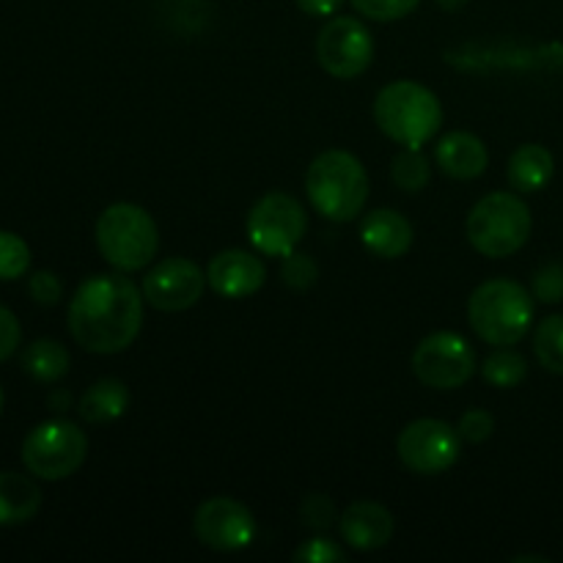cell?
Wrapping results in <instances>:
<instances>
[{"mask_svg": "<svg viewBox=\"0 0 563 563\" xmlns=\"http://www.w3.org/2000/svg\"><path fill=\"white\" fill-rule=\"evenodd\" d=\"M445 64L462 71H531L559 69L563 66V44H528L495 42V44H462L445 49Z\"/></svg>", "mask_w": 563, "mask_h": 563, "instance_id": "cell-9", "label": "cell"}, {"mask_svg": "<svg viewBox=\"0 0 563 563\" xmlns=\"http://www.w3.org/2000/svg\"><path fill=\"white\" fill-rule=\"evenodd\" d=\"M482 374L495 388H517L528 377L526 357L511 352L509 346H498V352L482 363Z\"/></svg>", "mask_w": 563, "mask_h": 563, "instance_id": "cell-24", "label": "cell"}, {"mask_svg": "<svg viewBox=\"0 0 563 563\" xmlns=\"http://www.w3.org/2000/svg\"><path fill=\"white\" fill-rule=\"evenodd\" d=\"M374 121L399 146L421 148L438 135L443 124L440 99L427 86L412 80H396L374 99Z\"/></svg>", "mask_w": 563, "mask_h": 563, "instance_id": "cell-3", "label": "cell"}, {"mask_svg": "<svg viewBox=\"0 0 563 563\" xmlns=\"http://www.w3.org/2000/svg\"><path fill=\"white\" fill-rule=\"evenodd\" d=\"M130 407V388H126L121 379L115 377H104L97 379L91 388L82 394L80 405V416L86 418L88 423H110L115 418H121Z\"/></svg>", "mask_w": 563, "mask_h": 563, "instance_id": "cell-21", "label": "cell"}, {"mask_svg": "<svg viewBox=\"0 0 563 563\" xmlns=\"http://www.w3.org/2000/svg\"><path fill=\"white\" fill-rule=\"evenodd\" d=\"M533 352H537L539 363L548 372L563 374V317H548L539 322L537 335H533Z\"/></svg>", "mask_w": 563, "mask_h": 563, "instance_id": "cell-25", "label": "cell"}, {"mask_svg": "<svg viewBox=\"0 0 563 563\" xmlns=\"http://www.w3.org/2000/svg\"><path fill=\"white\" fill-rule=\"evenodd\" d=\"M295 561H306V563H341L346 561V553L339 548L335 542H330V539H308V542H302L300 548L295 550Z\"/></svg>", "mask_w": 563, "mask_h": 563, "instance_id": "cell-31", "label": "cell"}, {"mask_svg": "<svg viewBox=\"0 0 563 563\" xmlns=\"http://www.w3.org/2000/svg\"><path fill=\"white\" fill-rule=\"evenodd\" d=\"M473 333L489 346H515L533 322V300L517 280L493 278L478 286L467 302Z\"/></svg>", "mask_w": 563, "mask_h": 563, "instance_id": "cell-4", "label": "cell"}, {"mask_svg": "<svg viewBox=\"0 0 563 563\" xmlns=\"http://www.w3.org/2000/svg\"><path fill=\"white\" fill-rule=\"evenodd\" d=\"M42 506V489L22 473H0V526H22Z\"/></svg>", "mask_w": 563, "mask_h": 563, "instance_id": "cell-19", "label": "cell"}, {"mask_svg": "<svg viewBox=\"0 0 563 563\" xmlns=\"http://www.w3.org/2000/svg\"><path fill=\"white\" fill-rule=\"evenodd\" d=\"M20 339H22L20 322H16V317L9 311V308L0 306V363L9 361V357L14 355L16 346H20Z\"/></svg>", "mask_w": 563, "mask_h": 563, "instance_id": "cell-34", "label": "cell"}, {"mask_svg": "<svg viewBox=\"0 0 563 563\" xmlns=\"http://www.w3.org/2000/svg\"><path fill=\"white\" fill-rule=\"evenodd\" d=\"M456 432H460V438L467 440V443H484V440L493 438L495 418L489 416L487 410H478V407H473V410H467L465 416L460 418V427H456Z\"/></svg>", "mask_w": 563, "mask_h": 563, "instance_id": "cell-29", "label": "cell"}, {"mask_svg": "<svg viewBox=\"0 0 563 563\" xmlns=\"http://www.w3.org/2000/svg\"><path fill=\"white\" fill-rule=\"evenodd\" d=\"M531 209L515 192H489L467 214V240L482 256L506 258L531 236Z\"/></svg>", "mask_w": 563, "mask_h": 563, "instance_id": "cell-6", "label": "cell"}, {"mask_svg": "<svg viewBox=\"0 0 563 563\" xmlns=\"http://www.w3.org/2000/svg\"><path fill=\"white\" fill-rule=\"evenodd\" d=\"M66 405H69V396H66V394L49 396V407H53V410H66Z\"/></svg>", "mask_w": 563, "mask_h": 563, "instance_id": "cell-36", "label": "cell"}, {"mask_svg": "<svg viewBox=\"0 0 563 563\" xmlns=\"http://www.w3.org/2000/svg\"><path fill=\"white\" fill-rule=\"evenodd\" d=\"M339 528L344 542L352 550H379L394 539L396 522L394 515L385 509L383 504H374V500H357L352 504L344 515L339 517Z\"/></svg>", "mask_w": 563, "mask_h": 563, "instance_id": "cell-16", "label": "cell"}, {"mask_svg": "<svg viewBox=\"0 0 563 563\" xmlns=\"http://www.w3.org/2000/svg\"><path fill=\"white\" fill-rule=\"evenodd\" d=\"M97 245L104 262L119 273H137L157 256V223L137 203H113L97 220Z\"/></svg>", "mask_w": 563, "mask_h": 563, "instance_id": "cell-5", "label": "cell"}, {"mask_svg": "<svg viewBox=\"0 0 563 563\" xmlns=\"http://www.w3.org/2000/svg\"><path fill=\"white\" fill-rule=\"evenodd\" d=\"M300 515L308 526L317 528V531H324V528H330L335 522V506L328 495H308L300 506Z\"/></svg>", "mask_w": 563, "mask_h": 563, "instance_id": "cell-32", "label": "cell"}, {"mask_svg": "<svg viewBox=\"0 0 563 563\" xmlns=\"http://www.w3.org/2000/svg\"><path fill=\"white\" fill-rule=\"evenodd\" d=\"M341 3H344V0H297L300 11H306V14H311V16L335 14V11L341 9Z\"/></svg>", "mask_w": 563, "mask_h": 563, "instance_id": "cell-35", "label": "cell"}, {"mask_svg": "<svg viewBox=\"0 0 563 563\" xmlns=\"http://www.w3.org/2000/svg\"><path fill=\"white\" fill-rule=\"evenodd\" d=\"M22 368L38 383H58L69 372V352L60 341L38 339L22 352Z\"/></svg>", "mask_w": 563, "mask_h": 563, "instance_id": "cell-22", "label": "cell"}, {"mask_svg": "<svg viewBox=\"0 0 563 563\" xmlns=\"http://www.w3.org/2000/svg\"><path fill=\"white\" fill-rule=\"evenodd\" d=\"M555 174V159L539 143H526L509 159V181L520 192H539L550 185Z\"/></svg>", "mask_w": 563, "mask_h": 563, "instance_id": "cell-20", "label": "cell"}, {"mask_svg": "<svg viewBox=\"0 0 563 563\" xmlns=\"http://www.w3.org/2000/svg\"><path fill=\"white\" fill-rule=\"evenodd\" d=\"M203 289H207V273H201L196 262L179 256L154 264L146 278H143V297H146V302L165 313L192 308L201 300Z\"/></svg>", "mask_w": 563, "mask_h": 563, "instance_id": "cell-14", "label": "cell"}, {"mask_svg": "<svg viewBox=\"0 0 563 563\" xmlns=\"http://www.w3.org/2000/svg\"><path fill=\"white\" fill-rule=\"evenodd\" d=\"M317 58L335 80H352L363 75L374 58V38L368 27L355 16H333L319 31Z\"/></svg>", "mask_w": 563, "mask_h": 563, "instance_id": "cell-12", "label": "cell"}, {"mask_svg": "<svg viewBox=\"0 0 563 563\" xmlns=\"http://www.w3.org/2000/svg\"><path fill=\"white\" fill-rule=\"evenodd\" d=\"M533 295L542 302L563 300V264L553 262L533 275Z\"/></svg>", "mask_w": 563, "mask_h": 563, "instance_id": "cell-30", "label": "cell"}, {"mask_svg": "<svg viewBox=\"0 0 563 563\" xmlns=\"http://www.w3.org/2000/svg\"><path fill=\"white\" fill-rule=\"evenodd\" d=\"M412 236L410 220L394 209H374L363 218V245L379 258H401L412 247Z\"/></svg>", "mask_w": 563, "mask_h": 563, "instance_id": "cell-18", "label": "cell"}, {"mask_svg": "<svg viewBox=\"0 0 563 563\" xmlns=\"http://www.w3.org/2000/svg\"><path fill=\"white\" fill-rule=\"evenodd\" d=\"M143 289L126 275H91L69 302V333L93 355H115L137 339L143 324Z\"/></svg>", "mask_w": 563, "mask_h": 563, "instance_id": "cell-1", "label": "cell"}, {"mask_svg": "<svg viewBox=\"0 0 563 563\" xmlns=\"http://www.w3.org/2000/svg\"><path fill=\"white\" fill-rule=\"evenodd\" d=\"M3 405H5V394L3 388H0V416H3Z\"/></svg>", "mask_w": 563, "mask_h": 563, "instance_id": "cell-39", "label": "cell"}, {"mask_svg": "<svg viewBox=\"0 0 563 563\" xmlns=\"http://www.w3.org/2000/svg\"><path fill=\"white\" fill-rule=\"evenodd\" d=\"M306 229V209L289 192H269L262 201L253 203L247 214V236L264 256H289L302 242Z\"/></svg>", "mask_w": 563, "mask_h": 563, "instance_id": "cell-8", "label": "cell"}, {"mask_svg": "<svg viewBox=\"0 0 563 563\" xmlns=\"http://www.w3.org/2000/svg\"><path fill=\"white\" fill-rule=\"evenodd\" d=\"M421 0H352L357 14L368 16L374 22H394L416 11Z\"/></svg>", "mask_w": 563, "mask_h": 563, "instance_id": "cell-28", "label": "cell"}, {"mask_svg": "<svg viewBox=\"0 0 563 563\" xmlns=\"http://www.w3.org/2000/svg\"><path fill=\"white\" fill-rule=\"evenodd\" d=\"M476 366L473 346L449 330L427 335L412 352V374L434 390L460 388L476 374Z\"/></svg>", "mask_w": 563, "mask_h": 563, "instance_id": "cell-10", "label": "cell"}, {"mask_svg": "<svg viewBox=\"0 0 563 563\" xmlns=\"http://www.w3.org/2000/svg\"><path fill=\"white\" fill-rule=\"evenodd\" d=\"M396 451L407 471L438 476L460 460L462 438L451 423L438 421V418H418L401 429Z\"/></svg>", "mask_w": 563, "mask_h": 563, "instance_id": "cell-11", "label": "cell"}, {"mask_svg": "<svg viewBox=\"0 0 563 563\" xmlns=\"http://www.w3.org/2000/svg\"><path fill=\"white\" fill-rule=\"evenodd\" d=\"M311 207L333 223H350L368 201V176L361 159L341 148L322 152L306 174Z\"/></svg>", "mask_w": 563, "mask_h": 563, "instance_id": "cell-2", "label": "cell"}, {"mask_svg": "<svg viewBox=\"0 0 563 563\" xmlns=\"http://www.w3.org/2000/svg\"><path fill=\"white\" fill-rule=\"evenodd\" d=\"M192 531L203 548L218 550V553H236L256 539L258 528L256 517L245 504L234 498H209L196 509Z\"/></svg>", "mask_w": 563, "mask_h": 563, "instance_id": "cell-13", "label": "cell"}, {"mask_svg": "<svg viewBox=\"0 0 563 563\" xmlns=\"http://www.w3.org/2000/svg\"><path fill=\"white\" fill-rule=\"evenodd\" d=\"M31 267V247L11 231H0V280H16Z\"/></svg>", "mask_w": 563, "mask_h": 563, "instance_id": "cell-26", "label": "cell"}, {"mask_svg": "<svg viewBox=\"0 0 563 563\" xmlns=\"http://www.w3.org/2000/svg\"><path fill=\"white\" fill-rule=\"evenodd\" d=\"M280 278L289 289L295 291H306L317 284L319 278V267L308 253L291 251L289 256H284V267H280Z\"/></svg>", "mask_w": 563, "mask_h": 563, "instance_id": "cell-27", "label": "cell"}, {"mask_svg": "<svg viewBox=\"0 0 563 563\" xmlns=\"http://www.w3.org/2000/svg\"><path fill=\"white\" fill-rule=\"evenodd\" d=\"M429 176H432V168L421 148L405 146L390 163V179L405 192H421L429 185Z\"/></svg>", "mask_w": 563, "mask_h": 563, "instance_id": "cell-23", "label": "cell"}, {"mask_svg": "<svg viewBox=\"0 0 563 563\" xmlns=\"http://www.w3.org/2000/svg\"><path fill=\"white\" fill-rule=\"evenodd\" d=\"M27 289H31V297L38 302V306H55V302L60 300V295H64L60 278L55 273H49V269H38V273H33Z\"/></svg>", "mask_w": 563, "mask_h": 563, "instance_id": "cell-33", "label": "cell"}, {"mask_svg": "<svg viewBox=\"0 0 563 563\" xmlns=\"http://www.w3.org/2000/svg\"><path fill=\"white\" fill-rule=\"evenodd\" d=\"M434 159L438 168L451 179H478L489 165V152L482 137L471 132H449L434 146Z\"/></svg>", "mask_w": 563, "mask_h": 563, "instance_id": "cell-17", "label": "cell"}, {"mask_svg": "<svg viewBox=\"0 0 563 563\" xmlns=\"http://www.w3.org/2000/svg\"><path fill=\"white\" fill-rule=\"evenodd\" d=\"M267 280V267L253 253L231 247L218 253L207 267V284L225 300H242L256 295Z\"/></svg>", "mask_w": 563, "mask_h": 563, "instance_id": "cell-15", "label": "cell"}, {"mask_svg": "<svg viewBox=\"0 0 563 563\" xmlns=\"http://www.w3.org/2000/svg\"><path fill=\"white\" fill-rule=\"evenodd\" d=\"M515 561H517V563H522V561H539V563H550L548 559H542V555H517Z\"/></svg>", "mask_w": 563, "mask_h": 563, "instance_id": "cell-38", "label": "cell"}, {"mask_svg": "<svg viewBox=\"0 0 563 563\" xmlns=\"http://www.w3.org/2000/svg\"><path fill=\"white\" fill-rule=\"evenodd\" d=\"M467 3H471V0H438L440 9H445V11H456V9H462V5H467Z\"/></svg>", "mask_w": 563, "mask_h": 563, "instance_id": "cell-37", "label": "cell"}, {"mask_svg": "<svg viewBox=\"0 0 563 563\" xmlns=\"http://www.w3.org/2000/svg\"><path fill=\"white\" fill-rule=\"evenodd\" d=\"M88 456V438L77 423L47 421L38 423L22 443V462L27 473L44 482H60L80 471Z\"/></svg>", "mask_w": 563, "mask_h": 563, "instance_id": "cell-7", "label": "cell"}]
</instances>
